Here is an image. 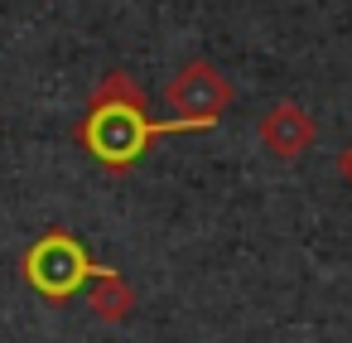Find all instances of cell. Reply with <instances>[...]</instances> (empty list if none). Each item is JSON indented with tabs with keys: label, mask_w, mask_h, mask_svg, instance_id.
<instances>
[{
	"label": "cell",
	"mask_w": 352,
	"mask_h": 343,
	"mask_svg": "<svg viewBox=\"0 0 352 343\" xmlns=\"http://www.w3.org/2000/svg\"><path fill=\"white\" fill-rule=\"evenodd\" d=\"M184 131H203L188 116H169V121H150V102L140 92V83L126 68H111L92 97H87V116L78 121V141L82 150L107 169V174H126L140 165V155L160 141V136H184Z\"/></svg>",
	"instance_id": "cell-1"
},
{
	"label": "cell",
	"mask_w": 352,
	"mask_h": 343,
	"mask_svg": "<svg viewBox=\"0 0 352 343\" xmlns=\"http://www.w3.org/2000/svg\"><path fill=\"white\" fill-rule=\"evenodd\" d=\"M92 276H97V261H92L87 247H82L73 232H63V227L44 232V237L25 251V280H30L44 300H73Z\"/></svg>",
	"instance_id": "cell-2"
},
{
	"label": "cell",
	"mask_w": 352,
	"mask_h": 343,
	"mask_svg": "<svg viewBox=\"0 0 352 343\" xmlns=\"http://www.w3.org/2000/svg\"><path fill=\"white\" fill-rule=\"evenodd\" d=\"M169 107H174V116H188V121H198L203 131H212L217 121H222V112L232 107V83H227V73L217 68V63H208V59H193V63H184L174 78H169Z\"/></svg>",
	"instance_id": "cell-3"
},
{
	"label": "cell",
	"mask_w": 352,
	"mask_h": 343,
	"mask_svg": "<svg viewBox=\"0 0 352 343\" xmlns=\"http://www.w3.org/2000/svg\"><path fill=\"white\" fill-rule=\"evenodd\" d=\"M261 145H265V155H275V160H299V155L314 145V116H309L299 102H275V107L261 116Z\"/></svg>",
	"instance_id": "cell-4"
},
{
	"label": "cell",
	"mask_w": 352,
	"mask_h": 343,
	"mask_svg": "<svg viewBox=\"0 0 352 343\" xmlns=\"http://www.w3.org/2000/svg\"><path fill=\"white\" fill-rule=\"evenodd\" d=\"M92 285V314L102 319V324H121L131 309H135V290H131V280L121 276V271H111V266H97V276L87 280Z\"/></svg>",
	"instance_id": "cell-5"
},
{
	"label": "cell",
	"mask_w": 352,
	"mask_h": 343,
	"mask_svg": "<svg viewBox=\"0 0 352 343\" xmlns=\"http://www.w3.org/2000/svg\"><path fill=\"white\" fill-rule=\"evenodd\" d=\"M338 174H342V184L352 189V141L342 145V155H338Z\"/></svg>",
	"instance_id": "cell-6"
}]
</instances>
